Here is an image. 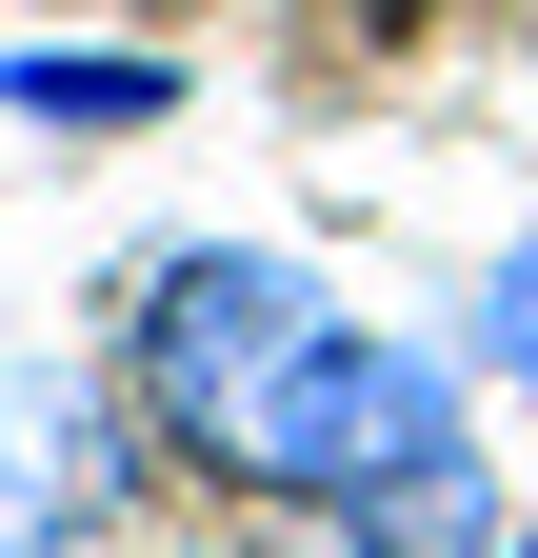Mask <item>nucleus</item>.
Listing matches in <instances>:
<instances>
[{
	"mask_svg": "<svg viewBox=\"0 0 538 558\" xmlns=\"http://www.w3.org/2000/svg\"><path fill=\"white\" fill-rule=\"evenodd\" d=\"M479 360L458 339H399V319H319L280 379H259V418H240V499H280V519H340L359 478H399V459H439V439H479V399H458Z\"/></svg>",
	"mask_w": 538,
	"mask_h": 558,
	"instance_id": "1",
	"label": "nucleus"
},
{
	"mask_svg": "<svg viewBox=\"0 0 538 558\" xmlns=\"http://www.w3.org/2000/svg\"><path fill=\"white\" fill-rule=\"evenodd\" d=\"M319 319H340V300H319L280 240H180V259H140V300H120V379H140L160 459L220 478V459H240V418H259V379H280Z\"/></svg>",
	"mask_w": 538,
	"mask_h": 558,
	"instance_id": "2",
	"label": "nucleus"
},
{
	"mask_svg": "<svg viewBox=\"0 0 538 558\" xmlns=\"http://www.w3.org/2000/svg\"><path fill=\"white\" fill-rule=\"evenodd\" d=\"M120 399L81 379V360H0V558H81L100 519H120Z\"/></svg>",
	"mask_w": 538,
	"mask_h": 558,
	"instance_id": "3",
	"label": "nucleus"
},
{
	"mask_svg": "<svg viewBox=\"0 0 538 558\" xmlns=\"http://www.w3.org/2000/svg\"><path fill=\"white\" fill-rule=\"evenodd\" d=\"M319 538H340V558H518V499H499V459H479V439H439V459L359 478Z\"/></svg>",
	"mask_w": 538,
	"mask_h": 558,
	"instance_id": "4",
	"label": "nucleus"
},
{
	"mask_svg": "<svg viewBox=\"0 0 538 558\" xmlns=\"http://www.w3.org/2000/svg\"><path fill=\"white\" fill-rule=\"evenodd\" d=\"M0 100L60 120V140H160L180 120V60H120V40H21L0 60Z\"/></svg>",
	"mask_w": 538,
	"mask_h": 558,
	"instance_id": "5",
	"label": "nucleus"
},
{
	"mask_svg": "<svg viewBox=\"0 0 538 558\" xmlns=\"http://www.w3.org/2000/svg\"><path fill=\"white\" fill-rule=\"evenodd\" d=\"M458 360H479L499 399H538V240H518V259L479 279V319H458Z\"/></svg>",
	"mask_w": 538,
	"mask_h": 558,
	"instance_id": "6",
	"label": "nucleus"
},
{
	"mask_svg": "<svg viewBox=\"0 0 538 558\" xmlns=\"http://www.w3.org/2000/svg\"><path fill=\"white\" fill-rule=\"evenodd\" d=\"M180 558H340V538H299V519H220V538H180Z\"/></svg>",
	"mask_w": 538,
	"mask_h": 558,
	"instance_id": "7",
	"label": "nucleus"
},
{
	"mask_svg": "<svg viewBox=\"0 0 538 558\" xmlns=\"http://www.w3.org/2000/svg\"><path fill=\"white\" fill-rule=\"evenodd\" d=\"M518 558H538V519H518Z\"/></svg>",
	"mask_w": 538,
	"mask_h": 558,
	"instance_id": "8",
	"label": "nucleus"
}]
</instances>
